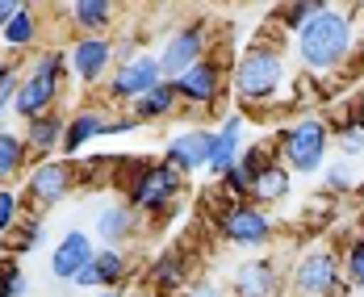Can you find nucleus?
Instances as JSON below:
<instances>
[{"label": "nucleus", "instance_id": "f257e3e1", "mask_svg": "<svg viewBox=\"0 0 364 297\" xmlns=\"http://www.w3.org/2000/svg\"><path fill=\"white\" fill-rule=\"evenodd\" d=\"M356 50V9L348 4H323L297 34L293 55L306 75H335Z\"/></svg>", "mask_w": 364, "mask_h": 297}, {"label": "nucleus", "instance_id": "f03ea898", "mask_svg": "<svg viewBox=\"0 0 364 297\" xmlns=\"http://www.w3.org/2000/svg\"><path fill=\"white\" fill-rule=\"evenodd\" d=\"M289 84V55L281 50V42L255 38L252 46L230 63V88H235V105L239 113H259L272 109L277 97Z\"/></svg>", "mask_w": 364, "mask_h": 297}, {"label": "nucleus", "instance_id": "7ed1b4c3", "mask_svg": "<svg viewBox=\"0 0 364 297\" xmlns=\"http://www.w3.org/2000/svg\"><path fill=\"white\" fill-rule=\"evenodd\" d=\"M63 84H68V55H63V46L34 50V59L21 68L13 117L34 122V117H42V113H55L59 101H63Z\"/></svg>", "mask_w": 364, "mask_h": 297}, {"label": "nucleus", "instance_id": "20e7f679", "mask_svg": "<svg viewBox=\"0 0 364 297\" xmlns=\"http://www.w3.org/2000/svg\"><path fill=\"white\" fill-rule=\"evenodd\" d=\"M181 197H184V176L176 168H168L164 159H139V168L126 180V205L139 218H151V222L176 214Z\"/></svg>", "mask_w": 364, "mask_h": 297}, {"label": "nucleus", "instance_id": "39448f33", "mask_svg": "<svg viewBox=\"0 0 364 297\" xmlns=\"http://www.w3.org/2000/svg\"><path fill=\"white\" fill-rule=\"evenodd\" d=\"M327 151H331V122L314 117V113H301V117L285 122L277 130V139H272V155L289 168L293 176L297 172L301 176L318 172L327 163Z\"/></svg>", "mask_w": 364, "mask_h": 297}, {"label": "nucleus", "instance_id": "423d86ee", "mask_svg": "<svg viewBox=\"0 0 364 297\" xmlns=\"http://www.w3.org/2000/svg\"><path fill=\"white\" fill-rule=\"evenodd\" d=\"M75 188H80L75 159L55 155V159H38L34 168L21 176V201H26L30 210H38V214H46V210L63 205Z\"/></svg>", "mask_w": 364, "mask_h": 297}, {"label": "nucleus", "instance_id": "0eeeda50", "mask_svg": "<svg viewBox=\"0 0 364 297\" xmlns=\"http://www.w3.org/2000/svg\"><path fill=\"white\" fill-rule=\"evenodd\" d=\"M222 243L239 247V252H264L272 239H277V222L268 210H259L252 201H226L218 214H214Z\"/></svg>", "mask_w": 364, "mask_h": 297}, {"label": "nucleus", "instance_id": "6e6552de", "mask_svg": "<svg viewBox=\"0 0 364 297\" xmlns=\"http://www.w3.org/2000/svg\"><path fill=\"white\" fill-rule=\"evenodd\" d=\"M226 84H230V72L222 63V55H205L201 63H193L188 72H181L172 80L176 97H181V109L184 113H210L214 105H222L226 97Z\"/></svg>", "mask_w": 364, "mask_h": 297}, {"label": "nucleus", "instance_id": "1a4fd4ad", "mask_svg": "<svg viewBox=\"0 0 364 297\" xmlns=\"http://www.w3.org/2000/svg\"><path fill=\"white\" fill-rule=\"evenodd\" d=\"M205 55H210V21H205V17H188L181 26H172L168 38L159 42V50H155L164 80H176V75L188 72L193 63H201Z\"/></svg>", "mask_w": 364, "mask_h": 297}, {"label": "nucleus", "instance_id": "9d476101", "mask_svg": "<svg viewBox=\"0 0 364 297\" xmlns=\"http://www.w3.org/2000/svg\"><path fill=\"white\" fill-rule=\"evenodd\" d=\"M164 80V72H159V59L155 55H134L130 63H117L109 72V80H105V97H109V105H117V109H130L139 97H146L155 84Z\"/></svg>", "mask_w": 364, "mask_h": 297}, {"label": "nucleus", "instance_id": "9b49d317", "mask_svg": "<svg viewBox=\"0 0 364 297\" xmlns=\"http://www.w3.org/2000/svg\"><path fill=\"white\" fill-rule=\"evenodd\" d=\"M68 55V80L80 88H105L113 72V42L109 38H72V46H63Z\"/></svg>", "mask_w": 364, "mask_h": 297}, {"label": "nucleus", "instance_id": "f8f14e48", "mask_svg": "<svg viewBox=\"0 0 364 297\" xmlns=\"http://www.w3.org/2000/svg\"><path fill=\"white\" fill-rule=\"evenodd\" d=\"M293 289L301 297H335L343 293V272H339V252L314 247L293 264Z\"/></svg>", "mask_w": 364, "mask_h": 297}, {"label": "nucleus", "instance_id": "ddd939ff", "mask_svg": "<svg viewBox=\"0 0 364 297\" xmlns=\"http://www.w3.org/2000/svg\"><path fill=\"white\" fill-rule=\"evenodd\" d=\"M210 147H214V130H205V126L176 130V134L168 139V147H164V163L176 168L184 180H188L193 172H205V163H210Z\"/></svg>", "mask_w": 364, "mask_h": 297}, {"label": "nucleus", "instance_id": "4468645a", "mask_svg": "<svg viewBox=\"0 0 364 297\" xmlns=\"http://www.w3.org/2000/svg\"><path fill=\"white\" fill-rule=\"evenodd\" d=\"M193 285V260L184 247H164L146 264V289L155 297H181Z\"/></svg>", "mask_w": 364, "mask_h": 297}, {"label": "nucleus", "instance_id": "2eb2a0df", "mask_svg": "<svg viewBox=\"0 0 364 297\" xmlns=\"http://www.w3.org/2000/svg\"><path fill=\"white\" fill-rule=\"evenodd\" d=\"M230 293L235 297H281L285 293V272H281V264L272 256H255V260L235 268Z\"/></svg>", "mask_w": 364, "mask_h": 297}, {"label": "nucleus", "instance_id": "dca6fc26", "mask_svg": "<svg viewBox=\"0 0 364 297\" xmlns=\"http://www.w3.org/2000/svg\"><path fill=\"white\" fill-rule=\"evenodd\" d=\"M268 159H277L268 143H252V147H243V155L226 168L218 176V188L226 201H252V188H255V172L268 163Z\"/></svg>", "mask_w": 364, "mask_h": 297}, {"label": "nucleus", "instance_id": "f3484780", "mask_svg": "<svg viewBox=\"0 0 364 297\" xmlns=\"http://www.w3.org/2000/svg\"><path fill=\"white\" fill-rule=\"evenodd\" d=\"M139 230H143V218H139L126 201H109V205L97 214V222H92V243H97V247H122V252H126V243H134Z\"/></svg>", "mask_w": 364, "mask_h": 297}, {"label": "nucleus", "instance_id": "a211bd4d", "mask_svg": "<svg viewBox=\"0 0 364 297\" xmlns=\"http://www.w3.org/2000/svg\"><path fill=\"white\" fill-rule=\"evenodd\" d=\"M92 256H97L92 234H88V230H68V234L55 243V252H50V276L63 281V285H72L75 276L92 264Z\"/></svg>", "mask_w": 364, "mask_h": 297}, {"label": "nucleus", "instance_id": "6ab92c4d", "mask_svg": "<svg viewBox=\"0 0 364 297\" xmlns=\"http://www.w3.org/2000/svg\"><path fill=\"white\" fill-rule=\"evenodd\" d=\"M126 276H130V256L122 252V247H97V256L92 264L75 276L72 285L75 289H122L126 285Z\"/></svg>", "mask_w": 364, "mask_h": 297}, {"label": "nucleus", "instance_id": "aec40b11", "mask_svg": "<svg viewBox=\"0 0 364 297\" xmlns=\"http://www.w3.org/2000/svg\"><path fill=\"white\" fill-rule=\"evenodd\" d=\"M117 4L113 0H72L63 9V17L72 21L75 38H113V26H117Z\"/></svg>", "mask_w": 364, "mask_h": 297}, {"label": "nucleus", "instance_id": "412c9836", "mask_svg": "<svg viewBox=\"0 0 364 297\" xmlns=\"http://www.w3.org/2000/svg\"><path fill=\"white\" fill-rule=\"evenodd\" d=\"M243 134H247V113L230 109L222 117V126L214 130V147H210V163H205V172H210L214 180L243 155Z\"/></svg>", "mask_w": 364, "mask_h": 297}, {"label": "nucleus", "instance_id": "4be33fe9", "mask_svg": "<svg viewBox=\"0 0 364 297\" xmlns=\"http://www.w3.org/2000/svg\"><path fill=\"white\" fill-rule=\"evenodd\" d=\"M105 122H109V109H92V105L75 109L72 117H68V126H63V147H59V155H63V159H75L92 139L105 134Z\"/></svg>", "mask_w": 364, "mask_h": 297}, {"label": "nucleus", "instance_id": "5701e85b", "mask_svg": "<svg viewBox=\"0 0 364 297\" xmlns=\"http://www.w3.org/2000/svg\"><path fill=\"white\" fill-rule=\"evenodd\" d=\"M63 126H68V117H63L59 109L42 113V117H34V122H26L21 139H26L30 159H55L59 147H63Z\"/></svg>", "mask_w": 364, "mask_h": 297}, {"label": "nucleus", "instance_id": "b1692460", "mask_svg": "<svg viewBox=\"0 0 364 297\" xmlns=\"http://www.w3.org/2000/svg\"><path fill=\"white\" fill-rule=\"evenodd\" d=\"M126 113H130L139 126H151V122H168V117H176V113H184V109H181V97H176L172 80H159V84H155L146 97H139Z\"/></svg>", "mask_w": 364, "mask_h": 297}, {"label": "nucleus", "instance_id": "393cba45", "mask_svg": "<svg viewBox=\"0 0 364 297\" xmlns=\"http://www.w3.org/2000/svg\"><path fill=\"white\" fill-rule=\"evenodd\" d=\"M293 193V172L281 163V159H268L259 172H255V188H252V205H281Z\"/></svg>", "mask_w": 364, "mask_h": 297}, {"label": "nucleus", "instance_id": "a878e982", "mask_svg": "<svg viewBox=\"0 0 364 297\" xmlns=\"http://www.w3.org/2000/svg\"><path fill=\"white\" fill-rule=\"evenodd\" d=\"M38 38H42V13H34L30 4H21V9L13 13V21L0 30V46H4L9 59H13V55H21V50H34Z\"/></svg>", "mask_w": 364, "mask_h": 297}, {"label": "nucleus", "instance_id": "bb28decb", "mask_svg": "<svg viewBox=\"0 0 364 297\" xmlns=\"http://www.w3.org/2000/svg\"><path fill=\"white\" fill-rule=\"evenodd\" d=\"M30 172V151H26V139L17 130H4L0 126V188H9L13 180H21Z\"/></svg>", "mask_w": 364, "mask_h": 297}, {"label": "nucleus", "instance_id": "cd10ccee", "mask_svg": "<svg viewBox=\"0 0 364 297\" xmlns=\"http://www.w3.org/2000/svg\"><path fill=\"white\" fill-rule=\"evenodd\" d=\"M331 139H335V147L343 151V155H360V151H364V113L360 109H348L339 122H335Z\"/></svg>", "mask_w": 364, "mask_h": 297}, {"label": "nucleus", "instance_id": "c85d7f7f", "mask_svg": "<svg viewBox=\"0 0 364 297\" xmlns=\"http://www.w3.org/2000/svg\"><path fill=\"white\" fill-rule=\"evenodd\" d=\"M42 239H46L42 214H21V222L13 226V234H9L4 243H9V252H13V256H26V252L42 247Z\"/></svg>", "mask_w": 364, "mask_h": 297}, {"label": "nucleus", "instance_id": "c756f323", "mask_svg": "<svg viewBox=\"0 0 364 297\" xmlns=\"http://www.w3.org/2000/svg\"><path fill=\"white\" fill-rule=\"evenodd\" d=\"M339 272H343V285H364V230L343 243V252H339Z\"/></svg>", "mask_w": 364, "mask_h": 297}, {"label": "nucleus", "instance_id": "7c9ffc66", "mask_svg": "<svg viewBox=\"0 0 364 297\" xmlns=\"http://www.w3.org/2000/svg\"><path fill=\"white\" fill-rule=\"evenodd\" d=\"M323 4H327V0H289V4H277V21H281V30L297 34Z\"/></svg>", "mask_w": 364, "mask_h": 297}, {"label": "nucleus", "instance_id": "2f4dec72", "mask_svg": "<svg viewBox=\"0 0 364 297\" xmlns=\"http://www.w3.org/2000/svg\"><path fill=\"white\" fill-rule=\"evenodd\" d=\"M26 289H30L26 268L17 264V256H4L0 260V297H26Z\"/></svg>", "mask_w": 364, "mask_h": 297}, {"label": "nucleus", "instance_id": "473e14b6", "mask_svg": "<svg viewBox=\"0 0 364 297\" xmlns=\"http://www.w3.org/2000/svg\"><path fill=\"white\" fill-rule=\"evenodd\" d=\"M21 214H26L21 193H17V188H0V239L13 234V226L21 222Z\"/></svg>", "mask_w": 364, "mask_h": 297}, {"label": "nucleus", "instance_id": "72a5a7b5", "mask_svg": "<svg viewBox=\"0 0 364 297\" xmlns=\"http://www.w3.org/2000/svg\"><path fill=\"white\" fill-rule=\"evenodd\" d=\"M323 188H327V193H348V188H352V176H348V168H327V176H323Z\"/></svg>", "mask_w": 364, "mask_h": 297}, {"label": "nucleus", "instance_id": "f704fd0d", "mask_svg": "<svg viewBox=\"0 0 364 297\" xmlns=\"http://www.w3.org/2000/svg\"><path fill=\"white\" fill-rule=\"evenodd\" d=\"M17 84H21V75H13V80H4V88H0V122L13 113V101H17Z\"/></svg>", "mask_w": 364, "mask_h": 297}, {"label": "nucleus", "instance_id": "c9c22d12", "mask_svg": "<svg viewBox=\"0 0 364 297\" xmlns=\"http://www.w3.org/2000/svg\"><path fill=\"white\" fill-rule=\"evenodd\" d=\"M181 297H226V289H222V285H214V281H193Z\"/></svg>", "mask_w": 364, "mask_h": 297}, {"label": "nucleus", "instance_id": "e433bc0d", "mask_svg": "<svg viewBox=\"0 0 364 297\" xmlns=\"http://www.w3.org/2000/svg\"><path fill=\"white\" fill-rule=\"evenodd\" d=\"M130 130H139V122H134L130 113H122V117H113V113H109V122H105V134H130Z\"/></svg>", "mask_w": 364, "mask_h": 297}, {"label": "nucleus", "instance_id": "4c0bfd02", "mask_svg": "<svg viewBox=\"0 0 364 297\" xmlns=\"http://www.w3.org/2000/svg\"><path fill=\"white\" fill-rule=\"evenodd\" d=\"M13 75H21V68H17V59L0 55V88H4V80H13Z\"/></svg>", "mask_w": 364, "mask_h": 297}, {"label": "nucleus", "instance_id": "58836bf2", "mask_svg": "<svg viewBox=\"0 0 364 297\" xmlns=\"http://www.w3.org/2000/svg\"><path fill=\"white\" fill-rule=\"evenodd\" d=\"M17 9H21L17 0H0V30H4L9 21H13V13H17Z\"/></svg>", "mask_w": 364, "mask_h": 297}, {"label": "nucleus", "instance_id": "ea45409f", "mask_svg": "<svg viewBox=\"0 0 364 297\" xmlns=\"http://www.w3.org/2000/svg\"><path fill=\"white\" fill-rule=\"evenodd\" d=\"M92 297H130V293H126V289H97Z\"/></svg>", "mask_w": 364, "mask_h": 297}, {"label": "nucleus", "instance_id": "a19ab883", "mask_svg": "<svg viewBox=\"0 0 364 297\" xmlns=\"http://www.w3.org/2000/svg\"><path fill=\"white\" fill-rule=\"evenodd\" d=\"M360 113H364V105H360Z\"/></svg>", "mask_w": 364, "mask_h": 297}]
</instances>
